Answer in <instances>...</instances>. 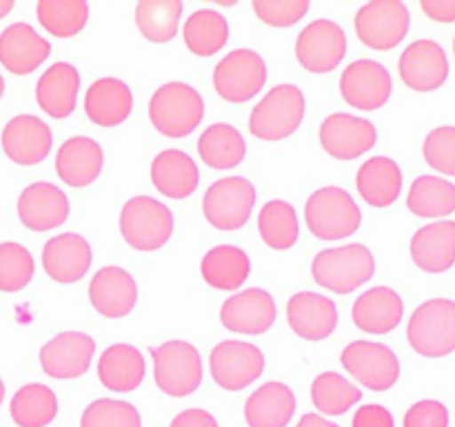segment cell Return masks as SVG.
<instances>
[{
  "instance_id": "f6af8a7d",
  "label": "cell",
  "mask_w": 455,
  "mask_h": 427,
  "mask_svg": "<svg viewBox=\"0 0 455 427\" xmlns=\"http://www.w3.org/2000/svg\"><path fill=\"white\" fill-rule=\"evenodd\" d=\"M425 160L438 172L447 173V176H455V127L434 129L429 136L425 138Z\"/></svg>"
},
{
  "instance_id": "277c9868",
  "label": "cell",
  "mask_w": 455,
  "mask_h": 427,
  "mask_svg": "<svg viewBox=\"0 0 455 427\" xmlns=\"http://www.w3.org/2000/svg\"><path fill=\"white\" fill-rule=\"evenodd\" d=\"M307 225L320 240H340L358 231L363 214L349 191L342 187H323L314 191L305 207Z\"/></svg>"
},
{
  "instance_id": "f35d334b",
  "label": "cell",
  "mask_w": 455,
  "mask_h": 427,
  "mask_svg": "<svg viewBox=\"0 0 455 427\" xmlns=\"http://www.w3.org/2000/svg\"><path fill=\"white\" fill-rule=\"evenodd\" d=\"M180 0H142L136 7V25L151 43H169L178 34Z\"/></svg>"
},
{
  "instance_id": "5bb4252c",
  "label": "cell",
  "mask_w": 455,
  "mask_h": 427,
  "mask_svg": "<svg viewBox=\"0 0 455 427\" xmlns=\"http://www.w3.org/2000/svg\"><path fill=\"white\" fill-rule=\"evenodd\" d=\"M391 89H394L391 74L387 71V67L380 65L378 60L360 58V60L351 62V65L342 71V98H345L351 107H358V109H380V107L389 101Z\"/></svg>"
},
{
  "instance_id": "bcb514c9",
  "label": "cell",
  "mask_w": 455,
  "mask_h": 427,
  "mask_svg": "<svg viewBox=\"0 0 455 427\" xmlns=\"http://www.w3.org/2000/svg\"><path fill=\"white\" fill-rule=\"evenodd\" d=\"M253 12L271 27H291L309 12V0H253Z\"/></svg>"
},
{
  "instance_id": "ac0fdd59",
  "label": "cell",
  "mask_w": 455,
  "mask_h": 427,
  "mask_svg": "<svg viewBox=\"0 0 455 427\" xmlns=\"http://www.w3.org/2000/svg\"><path fill=\"white\" fill-rule=\"evenodd\" d=\"M18 216L31 231L56 230L69 216V198L52 182H31L18 198Z\"/></svg>"
},
{
  "instance_id": "60d3db41",
  "label": "cell",
  "mask_w": 455,
  "mask_h": 427,
  "mask_svg": "<svg viewBox=\"0 0 455 427\" xmlns=\"http://www.w3.org/2000/svg\"><path fill=\"white\" fill-rule=\"evenodd\" d=\"M36 16L49 34L71 38L87 25L89 4L87 0H40Z\"/></svg>"
},
{
  "instance_id": "6da1fadb",
  "label": "cell",
  "mask_w": 455,
  "mask_h": 427,
  "mask_svg": "<svg viewBox=\"0 0 455 427\" xmlns=\"http://www.w3.org/2000/svg\"><path fill=\"white\" fill-rule=\"evenodd\" d=\"M376 274V258L364 245L323 249L311 262V276L318 285L336 294H351Z\"/></svg>"
},
{
  "instance_id": "ba28073f",
  "label": "cell",
  "mask_w": 455,
  "mask_h": 427,
  "mask_svg": "<svg viewBox=\"0 0 455 427\" xmlns=\"http://www.w3.org/2000/svg\"><path fill=\"white\" fill-rule=\"evenodd\" d=\"M256 205V187L244 176L220 178L204 191L203 212L216 230L234 231L249 221Z\"/></svg>"
},
{
  "instance_id": "f1b7e54d",
  "label": "cell",
  "mask_w": 455,
  "mask_h": 427,
  "mask_svg": "<svg viewBox=\"0 0 455 427\" xmlns=\"http://www.w3.org/2000/svg\"><path fill=\"white\" fill-rule=\"evenodd\" d=\"M200 181L198 165L180 149H164L151 163V182L169 198H187L196 191Z\"/></svg>"
},
{
  "instance_id": "ab89813d",
  "label": "cell",
  "mask_w": 455,
  "mask_h": 427,
  "mask_svg": "<svg viewBox=\"0 0 455 427\" xmlns=\"http://www.w3.org/2000/svg\"><path fill=\"white\" fill-rule=\"evenodd\" d=\"M258 230H260L262 240L271 249H289L296 245L300 225H298V214L291 203L287 200H269L262 207L258 216Z\"/></svg>"
},
{
  "instance_id": "f546056e",
  "label": "cell",
  "mask_w": 455,
  "mask_h": 427,
  "mask_svg": "<svg viewBox=\"0 0 455 427\" xmlns=\"http://www.w3.org/2000/svg\"><path fill=\"white\" fill-rule=\"evenodd\" d=\"M133 107L132 89L120 78H100L87 89L84 111L100 127H116L129 118Z\"/></svg>"
},
{
  "instance_id": "8fae6325",
  "label": "cell",
  "mask_w": 455,
  "mask_h": 427,
  "mask_svg": "<svg viewBox=\"0 0 455 427\" xmlns=\"http://www.w3.org/2000/svg\"><path fill=\"white\" fill-rule=\"evenodd\" d=\"M342 365L347 372L373 391L394 387L400 378V360L394 350L382 342L355 341L342 351Z\"/></svg>"
},
{
  "instance_id": "816d5d0a",
  "label": "cell",
  "mask_w": 455,
  "mask_h": 427,
  "mask_svg": "<svg viewBox=\"0 0 455 427\" xmlns=\"http://www.w3.org/2000/svg\"><path fill=\"white\" fill-rule=\"evenodd\" d=\"M298 427H338L336 423L327 421V418L318 416V414H305L298 423Z\"/></svg>"
},
{
  "instance_id": "f907efd6",
  "label": "cell",
  "mask_w": 455,
  "mask_h": 427,
  "mask_svg": "<svg viewBox=\"0 0 455 427\" xmlns=\"http://www.w3.org/2000/svg\"><path fill=\"white\" fill-rule=\"evenodd\" d=\"M420 7L435 22L455 20V0H422Z\"/></svg>"
},
{
  "instance_id": "f5cc1de1",
  "label": "cell",
  "mask_w": 455,
  "mask_h": 427,
  "mask_svg": "<svg viewBox=\"0 0 455 427\" xmlns=\"http://www.w3.org/2000/svg\"><path fill=\"white\" fill-rule=\"evenodd\" d=\"M12 9H13V0H0V18L7 16Z\"/></svg>"
},
{
  "instance_id": "11a10c76",
  "label": "cell",
  "mask_w": 455,
  "mask_h": 427,
  "mask_svg": "<svg viewBox=\"0 0 455 427\" xmlns=\"http://www.w3.org/2000/svg\"><path fill=\"white\" fill-rule=\"evenodd\" d=\"M3 92H4V78L0 76V98H3Z\"/></svg>"
},
{
  "instance_id": "9c48e42d",
  "label": "cell",
  "mask_w": 455,
  "mask_h": 427,
  "mask_svg": "<svg viewBox=\"0 0 455 427\" xmlns=\"http://www.w3.org/2000/svg\"><path fill=\"white\" fill-rule=\"evenodd\" d=\"M409 22L407 4L400 0H371L355 13V34L367 47L387 52L403 43Z\"/></svg>"
},
{
  "instance_id": "7a4b0ae2",
  "label": "cell",
  "mask_w": 455,
  "mask_h": 427,
  "mask_svg": "<svg viewBox=\"0 0 455 427\" xmlns=\"http://www.w3.org/2000/svg\"><path fill=\"white\" fill-rule=\"evenodd\" d=\"M204 116V101L198 89L187 83H167L151 96L149 118L169 138L189 136Z\"/></svg>"
},
{
  "instance_id": "1f68e13d",
  "label": "cell",
  "mask_w": 455,
  "mask_h": 427,
  "mask_svg": "<svg viewBox=\"0 0 455 427\" xmlns=\"http://www.w3.org/2000/svg\"><path fill=\"white\" fill-rule=\"evenodd\" d=\"M355 185H358L360 196L371 207H389L398 200L400 189H403V172L395 160L376 156L358 169Z\"/></svg>"
},
{
  "instance_id": "d6a6232c",
  "label": "cell",
  "mask_w": 455,
  "mask_h": 427,
  "mask_svg": "<svg viewBox=\"0 0 455 427\" xmlns=\"http://www.w3.org/2000/svg\"><path fill=\"white\" fill-rule=\"evenodd\" d=\"M98 378L111 391H133L145 378V356L127 342L111 345L102 351Z\"/></svg>"
},
{
  "instance_id": "ffe728a7",
  "label": "cell",
  "mask_w": 455,
  "mask_h": 427,
  "mask_svg": "<svg viewBox=\"0 0 455 427\" xmlns=\"http://www.w3.org/2000/svg\"><path fill=\"white\" fill-rule=\"evenodd\" d=\"M52 53V44L27 22H13L0 34V62L12 74L25 76L38 69Z\"/></svg>"
},
{
  "instance_id": "e0dca14e",
  "label": "cell",
  "mask_w": 455,
  "mask_h": 427,
  "mask_svg": "<svg viewBox=\"0 0 455 427\" xmlns=\"http://www.w3.org/2000/svg\"><path fill=\"white\" fill-rule=\"evenodd\" d=\"M96 342L83 332H62L40 350V365L52 378H78L92 365Z\"/></svg>"
},
{
  "instance_id": "7402d4cb",
  "label": "cell",
  "mask_w": 455,
  "mask_h": 427,
  "mask_svg": "<svg viewBox=\"0 0 455 427\" xmlns=\"http://www.w3.org/2000/svg\"><path fill=\"white\" fill-rule=\"evenodd\" d=\"M89 301L107 318L127 316L138 301L136 280L123 267H102L89 283Z\"/></svg>"
},
{
  "instance_id": "cb8c5ba5",
  "label": "cell",
  "mask_w": 455,
  "mask_h": 427,
  "mask_svg": "<svg viewBox=\"0 0 455 427\" xmlns=\"http://www.w3.org/2000/svg\"><path fill=\"white\" fill-rule=\"evenodd\" d=\"M287 318L293 332L307 341H323L338 325V307L331 298L314 292L293 294L287 305Z\"/></svg>"
},
{
  "instance_id": "8d00e7d4",
  "label": "cell",
  "mask_w": 455,
  "mask_h": 427,
  "mask_svg": "<svg viewBox=\"0 0 455 427\" xmlns=\"http://www.w3.org/2000/svg\"><path fill=\"white\" fill-rule=\"evenodd\" d=\"M409 212L420 218H443L455 212V185L447 178L420 176L407 196Z\"/></svg>"
},
{
  "instance_id": "484cf974",
  "label": "cell",
  "mask_w": 455,
  "mask_h": 427,
  "mask_svg": "<svg viewBox=\"0 0 455 427\" xmlns=\"http://www.w3.org/2000/svg\"><path fill=\"white\" fill-rule=\"evenodd\" d=\"M80 74L69 62H53L36 83V101L52 118H67L76 109Z\"/></svg>"
},
{
  "instance_id": "7c38bea8",
  "label": "cell",
  "mask_w": 455,
  "mask_h": 427,
  "mask_svg": "<svg viewBox=\"0 0 455 427\" xmlns=\"http://www.w3.org/2000/svg\"><path fill=\"white\" fill-rule=\"evenodd\" d=\"M265 369L260 347L244 341L218 342L212 351V376L222 390L238 391L258 381Z\"/></svg>"
},
{
  "instance_id": "30bf717a",
  "label": "cell",
  "mask_w": 455,
  "mask_h": 427,
  "mask_svg": "<svg viewBox=\"0 0 455 427\" xmlns=\"http://www.w3.org/2000/svg\"><path fill=\"white\" fill-rule=\"evenodd\" d=\"M267 80V65L253 49H235L227 53L213 69V87L225 101L247 102Z\"/></svg>"
},
{
  "instance_id": "3957f363",
  "label": "cell",
  "mask_w": 455,
  "mask_h": 427,
  "mask_svg": "<svg viewBox=\"0 0 455 427\" xmlns=\"http://www.w3.org/2000/svg\"><path fill=\"white\" fill-rule=\"evenodd\" d=\"M409 345L427 359L455 351V301L431 298L413 311L407 327Z\"/></svg>"
},
{
  "instance_id": "db71d44e",
  "label": "cell",
  "mask_w": 455,
  "mask_h": 427,
  "mask_svg": "<svg viewBox=\"0 0 455 427\" xmlns=\"http://www.w3.org/2000/svg\"><path fill=\"white\" fill-rule=\"evenodd\" d=\"M3 399H4V383L0 381V405H3Z\"/></svg>"
},
{
  "instance_id": "9f6ffc18",
  "label": "cell",
  "mask_w": 455,
  "mask_h": 427,
  "mask_svg": "<svg viewBox=\"0 0 455 427\" xmlns=\"http://www.w3.org/2000/svg\"><path fill=\"white\" fill-rule=\"evenodd\" d=\"M453 53H455V38H453Z\"/></svg>"
},
{
  "instance_id": "7bdbcfd3",
  "label": "cell",
  "mask_w": 455,
  "mask_h": 427,
  "mask_svg": "<svg viewBox=\"0 0 455 427\" xmlns=\"http://www.w3.org/2000/svg\"><path fill=\"white\" fill-rule=\"evenodd\" d=\"M34 256L18 243H0V292H20L34 278Z\"/></svg>"
},
{
  "instance_id": "4dcf8cb0",
  "label": "cell",
  "mask_w": 455,
  "mask_h": 427,
  "mask_svg": "<svg viewBox=\"0 0 455 427\" xmlns=\"http://www.w3.org/2000/svg\"><path fill=\"white\" fill-rule=\"evenodd\" d=\"M296 412V396L284 383H265L249 396L244 418L249 427H287Z\"/></svg>"
},
{
  "instance_id": "5b68a950",
  "label": "cell",
  "mask_w": 455,
  "mask_h": 427,
  "mask_svg": "<svg viewBox=\"0 0 455 427\" xmlns=\"http://www.w3.org/2000/svg\"><path fill=\"white\" fill-rule=\"evenodd\" d=\"M305 118V93L296 85H275L249 116V132L262 141H283Z\"/></svg>"
},
{
  "instance_id": "836d02e7",
  "label": "cell",
  "mask_w": 455,
  "mask_h": 427,
  "mask_svg": "<svg viewBox=\"0 0 455 427\" xmlns=\"http://www.w3.org/2000/svg\"><path fill=\"white\" fill-rule=\"evenodd\" d=\"M203 278L216 289H238L251 271V262L244 249L235 245H218L203 258Z\"/></svg>"
},
{
  "instance_id": "c3c4849f",
  "label": "cell",
  "mask_w": 455,
  "mask_h": 427,
  "mask_svg": "<svg viewBox=\"0 0 455 427\" xmlns=\"http://www.w3.org/2000/svg\"><path fill=\"white\" fill-rule=\"evenodd\" d=\"M351 427H395L394 414L382 405H364L355 412Z\"/></svg>"
},
{
  "instance_id": "681fc988",
  "label": "cell",
  "mask_w": 455,
  "mask_h": 427,
  "mask_svg": "<svg viewBox=\"0 0 455 427\" xmlns=\"http://www.w3.org/2000/svg\"><path fill=\"white\" fill-rule=\"evenodd\" d=\"M169 427H218V423L204 409H185L173 418Z\"/></svg>"
},
{
  "instance_id": "ee69618b",
  "label": "cell",
  "mask_w": 455,
  "mask_h": 427,
  "mask_svg": "<svg viewBox=\"0 0 455 427\" xmlns=\"http://www.w3.org/2000/svg\"><path fill=\"white\" fill-rule=\"evenodd\" d=\"M80 427H142L140 414L132 403L98 399L84 409Z\"/></svg>"
},
{
  "instance_id": "7dc6e473",
  "label": "cell",
  "mask_w": 455,
  "mask_h": 427,
  "mask_svg": "<svg viewBox=\"0 0 455 427\" xmlns=\"http://www.w3.org/2000/svg\"><path fill=\"white\" fill-rule=\"evenodd\" d=\"M404 427H449V409L440 400H418L404 414Z\"/></svg>"
},
{
  "instance_id": "83f0119b",
  "label": "cell",
  "mask_w": 455,
  "mask_h": 427,
  "mask_svg": "<svg viewBox=\"0 0 455 427\" xmlns=\"http://www.w3.org/2000/svg\"><path fill=\"white\" fill-rule=\"evenodd\" d=\"M355 327L367 334L394 332L404 314V302L400 294L391 287H373L354 302Z\"/></svg>"
},
{
  "instance_id": "d590c367",
  "label": "cell",
  "mask_w": 455,
  "mask_h": 427,
  "mask_svg": "<svg viewBox=\"0 0 455 427\" xmlns=\"http://www.w3.org/2000/svg\"><path fill=\"white\" fill-rule=\"evenodd\" d=\"M9 412L18 427H44L56 418L58 399L43 383H29L13 394Z\"/></svg>"
},
{
  "instance_id": "9a60e30c",
  "label": "cell",
  "mask_w": 455,
  "mask_h": 427,
  "mask_svg": "<svg viewBox=\"0 0 455 427\" xmlns=\"http://www.w3.org/2000/svg\"><path fill=\"white\" fill-rule=\"evenodd\" d=\"M378 141L373 123L358 116L338 111L324 118L320 125V142L324 151L338 160H354L371 149Z\"/></svg>"
},
{
  "instance_id": "d6986e66",
  "label": "cell",
  "mask_w": 455,
  "mask_h": 427,
  "mask_svg": "<svg viewBox=\"0 0 455 427\" xmlns=\"http://www.w3.org/2000/svg\"><path fill=\"white\" fill-rule=\"evenodd\" d=\"M52 129L31 114L13 116L3 129V149L13 163L38 165L52 151Z\"/></svg>"
},
{
  "instance_id": "74e56055",
  "label": "cell",
  "mask_w": 455,
  "mask_h": 427,
  "mask_svg": "<svg viewBox=\"0 0 455 427\" xmlns=\"http://www.w3.org/2000/svg\"><path fill=\"white\" fill-rule=\"evenodd\" d=\"M185 43L196 56H213L220 52L229 40V25L227 18H222L212 9H198L187 18L185 22Z\"/></svg>"
},
{
  "instance_id": "52a82bcc",
  "label": "cell",
  "mask_w": 455,
  "mask_h": 427,
  "mask_svg": "<svg viewBox=\"0 0 455 427\" xmlns=\"http://www.w3.org/2000/svg\"><path fill=\"white\" fill-rule=\"evenodd\" d=\"M156 385L169 396L194 394L203 383V360L198 350L187 341H169L151 350Z\"/></svg>"
},
{
  "instance_id": "4316f807",
  "label": "cell",
  "mask_w": 455,
  "mask_h": 427,
  "mask_svg": "<svg viewBox=\"0 0 455 427\" xmlns=\"http://www.w3.org/2000/svg\"><path fill=\"white\" fill-rule=\"evenodd\" d=\"M105 154L93 138L74 136L62 142L56 156V172L67 185L84 187L96 181L102 172Z\"/></svg>"
},
{
  "instance_id": "44dd1931",
  "label": "cell",
  "mask_w": 455,
  "mask_h": 427,
  "mask_svg": "<svg viewBox=\"0 0 455 427\" xmlns=\"http://www.w3.org/2000/svg\"><path fill=\"white\" fill-rule=\"evenodd\" d=\"M220 320L229 332L262 334L275 323V302L265 289H244L225 301L220 310Z\"/></svg>"
},
{
  "instance_id": "2e32d148",
  "label": "cell",
  "mask_w": 455,
  "mask_h": 427,
  "mask_svg": "<svg viewBox=\"0 0 455 427\" xmlns=\"http://www.w3.org/2000/svg\"><path fill=\"white\" fill-rule=\"evenodd\" d=\"M400 78L416 92H434L449 78V58L435 40L422 38L409 44L400 56Z\"/></svg>"
},
{
  "instance_id": "4fadbf2b",
  "label": "cell",
  "mask_w": 455,
  "mask_h": 427,
  "mask_svg": "<svg viewBox=\"0 0 455 427\" xmlns=\"http://www.w3.org/2000/svg\"><path fill=\"white\" fill-rule=\"evenodd\" d=\"M347 53V36L333 20H314L296 40V56L307 71L324 74L340 65Z\"/></svg>"
},
{
  "instance_id": "e575fe53",
  "label": "cell",
  "mask_w": 455,
  "mask_h": 427,
  "mask_svg": "<svg viewBox=\"0 0 455 427\" xmlns=\"http://www.w3.org/2000/svg\"><path fill=\"white\" fill-rule=\"evenodd\" d=\"M200 158L213 169L238 167L247 154V142L243 133L227 123H216L203 132L198 141Z\"/></svg>"
},
{
  "instance_id": "b9f144b4",
  "label": "cell",
  "mask_w": 455,
  "mask_h": 427,
  "mask_svg": "<svg viewBox=\"0 0 455 427\" xmlns=\"http://www.w3.org/2000/svg\"><path fill=\"white\" fill-rule=\"evenodd\" d=\"M360 399H363V391L336 372L320 374L311 385V400L315 409L327 416H340L347 409H351V405L360 403Z\"/></svg>"
},
{
  "instance_id": "603a6c76",
  "label": "cell",
  "mask_w": 455,
  "mask_h": 427,
  "mask_svg": "<svg viewBox=\"0 0 455 427\" xmlns=\"http://www.w3.org/2000/svg\"><path fill=\"white\" fill-rule=\"evenodd\" d=\"M93 261L92 247L78 234H58L43 247V267L56 283H76L89 271Z\"/></svg>"
},
{
  "instance_id": "d4e9b609",
  "label": "cell",
  "mask_w": 455,
  "mask_h": 427,
  "mask_svg": "<svg viewBox=\"0 0 455 427\" xmlns=\"http://www.w3.org/2000/svg\"><path fill=\"white\" fill-rule=\"evenodd\" d=\"M411 258L429 274L451 270L455 262V221H438L418 230L411 238Z\"/></svg>"
},
{
  "instance_id": "8992f818",
  "label": "cell",
  "mask_w": 455,
  "mask_h": 427,
  "mask_svg": "<svg viewBox=\"0 0 455 427\" xmlns=\"http://www.w3.org/2000/svg\"><path fill=\"white\" fill-rule=\"evenodd\" d=\"M123 238L138 252L160 249L173 231V214L167 205L149 196H136L127 200L120 214Z\"/></svg>"
}]
</instances>
